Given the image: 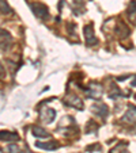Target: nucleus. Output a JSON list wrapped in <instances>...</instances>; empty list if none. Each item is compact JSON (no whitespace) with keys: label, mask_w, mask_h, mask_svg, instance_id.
Returning a JSON list of instances; mask_svg holds the SVG:
<instances>
[{"label":"nucleus","mask_w":136,"mask_h":153,"mask_svg":"<svg viewBox=\"0 0 136 153\" xmlns=\"http://www.w3.org/2000/svg\"><path fill=\"white\" fill-rule=\"evenodd\" d=\"M30 8H32L33 14L41 20H47L49 18V10L45 4L42 3H33L30 4Z\"/></svg>","instance_id":"1"},{"label":"nucleus","mask_w":136,"mask_h":153,"mask_svg":"<svg viewBox=\"0 0 136 153\" xmlns=\"http://www.w3.org/2000/svg\"><path fill=\"white\" fill-rule=\"evenodd\" d=\"M83 33H84V38H86V45L87 46H94V45H98V38L95 37V33H94V26L91 23L86 25L83 27Z\"/></svg>","instance_id":"2"},{"label":"nucleus","mask_w":136,"mask_h":153,"mask_svg":"<svg viewBox=\"0 0 136 153\" xmlns=\"http://www.w3.org/2000/svg\"><path fill=\"white\" fill-rule=\"evenodd\" d=\"M63 103L68 107H74V108H78V110H83V102L79 96H76L75 94H68V95L64 96Z\"/></svg>","instance_id":"3"},{"label":"nucleus","mask_w":136,"mask_h":153,"mask_svg":"<svg viewBox=\"0 0 136 153\" xmlns=\"http://www.w3.org/2000/svg\"><path fill=\"white\" fill-rule=\"evenodd\" d=\"M56 118V111L55 108L50 107H44L42 110H40V121L45 125H49L55 121Z\"/></svg>","instance_id":"4"},{"label":"nucleus","mask_w":136,"mask_h":153,"mask_svg":"<svg viewBox=\"0 0 136 153\" xmlns=\"http://www.w3.org/2000/svg\"><path fill=\"white\" fill-rule=\"evenodd\" d=\"M102 94H104L102 85L98 83H91L86 91V95L89 96L90 99H99L102 96Z\"/></svg>","instance_id":"5"},{"label":"nucleus","mask_w":136,"mask_h":153,"mask_svg":"<svg viewBox=\"0 0 136 153\" xmlns=\"http://www.w3.org/2000/svg\"><path fill=\"white\" fill-rule=\"evenodd\" d=\"M12 45V37L7 30L0 29V49L2 50H8Z\"/></svg>","instance_id":"6"},{"label":"nucleus","mask_w":136,"mask_h":153,"mask_svg":"<svg viewBox=\"0 0 136 153\" xmlns=\"http://www.w3.org/2000/svg\"><path fill=\"white\" fill-rule=\"evenodd\" d=\"M91 111H93L95 115H98L99 118H106L107 114H109V108H107V106L104 103L93 104V106H91Z\"/></svg>","instance_id":"7"},{"label":"nucleus","mask_w":136,"mask_h":153,"mask_svg":"<svg viewBox=\"0 0 136 153\" xmlns=\"http://www.w3.org/2000/svg\"><path fill=\"white\" fill-rule=\"evenodd\" d=\"M19 140V136L14 131H7V130H3L0 131V141H6V142H14Z\"/></svg>","instance_id":"8"},{"label":"nucleus","mask_w":136,"mask_h":153,"mask_svg":"<svg viewBox=\"0 0 136 153\" xmlns=\"http://www.w3.org/2000/svg\"><path fill=\"white\" fill-rule=\"evenodd\" d=\"M135 118H136V111H135V107L131 106L127 110V113H125V115L121 118V121L124 122V123H128V125H133L135 123Z\"/></svg>","instance_id":"9"},{"label":"nucleus","mask_w":136,"mask_h":153,"mask_svg":"<svg viewBox=\"0 0 136 153\" xmlns=\"http://www.w3.org/2000/svg\"><path fill=\"white\" fill-rule=\"evenodd\" d=\"M116 34L119 35L120 38H127L128 35H129V29H128V26L122 22V20H120L119 23L116 25Z\"/></svg>","instance_id":"10"},{"label":"nucleus","mask_w":136,"mask_h":153,"mask_svg":"<svg viewBox=\"0 0 136 153\" xmlns=\"http://www.w3.org/2000/svg\"><path fill=\"white\" fill-rule=\"evenodd\" d=\"M32 134L38 138H49L50 133H48L47 130L41 126H32Z\"/></svg>","instance_id":"11"},{"label":"nucleus","mask_w":136,"mask_h":153,"mask_svg":"<svg viewBox=\"0 0 136 153\" xmlns=\"http://www.w3.org/2000/svg\"><path fill=\"white\" fill-rule=\"evenodd\" d=\"M37 148H41V149H47V150H55L59 148V144L56 141H49V142H37L35 144Z\"/></svg>","instance_id":"12"},{"label":"nucleus","mask_w":136,"mask_h":153,"mask_svg":"<svg viewBox=\"0 0 136 153\" xmlns=\"http://www.w3.org/2000/svg\"><path fill=\"white\" fill-rule=\"evenodd\" d=\"M74 14H78V15H80V14H83V11H84V3L82 1V0H74Z\"/></svg>","instance_id":"13"},{"label":"nucleus","mask_w":136,"mask_h":153,"mask_svg":"<svg viewBox=\"0 0 136 153\" xmlns=\"http://www.w3.org/2000/svg\"><path fill=\"white\" fill-rule=\"evenodd\" d=\"M128 16L132 20V23H135V0H132L128 7Z\"/></svg>","instance_id":"14"},{"label":"nucleus","mask_w":136,"mask_h":153,"mask_svg":"<svg viewBox=\"0 0 136 153\" xmlns=\"http://www.w3.org/2000/svg\"><path fill=\"white\" fill-rule=\"evenodd\" d=\"M0 12L2 14H10L11 12V8H10L6 0H0Z\"/></svg>","instance_id":"15"},{"label":"nucleus","mask_w":136,"mask_h":153,"mask_svg":"<svg viewBox=\"0 0 136 153\" xmlns=\"http://www.w3.org/2000/svg\"><path fill=\"white\" fill-rule=\"evenodd\" d=\"M109 96L112 99H116V98H119V96H121V92H120V90H117V87H113L110 94H109Z\"/></svg>","instance_id":"16"},{"label":"nucleus","mask_w":136,"mask_h":153,"mask_svg":"<svg viewBox=\"0 0 136 153\" xmlns=\"http://www.w3.org/2000/svg\"><path fill=\"white\" fill-rule=\"evenodd\" d=\"M7 152L8 153H20V149L15 144H11V145L7 146Z\"/></svg>","instance_id":"17"},{"label":"nucleus","mask_w":136,"mask_h":153,"mask_svg":"<svg viewBox=\"0 0 136 153\" xmlns=\"http://www.w3.org/2000/svg\"><path fill=\"white\" fill-rule=\"evenodd\" d=\"M6 77V69H4V67L0 64V79H4Z\"/></svg>","instance_id":"18"}]
</instances>
